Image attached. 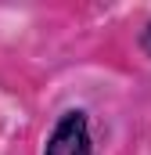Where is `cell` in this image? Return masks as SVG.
I'll return each instance as SVG.
<instances>
[{"label": "cell", "mask_w": 151, "mask_h": 155, "mask_svg": "<svg viewBox=\"0 0 151 155\" xmlns=\"http://www.w3.org/2000/svg\"><path fill=\"white\" fill-rule=\"evenodd\" d=\"M140 51H144V54H151V22L144 25V33H140Z\"/></svg>", "instance_id": "cell-2"}, {"label": "cell", "mask_w": 151, "mask_h": 155, "mask_svg": "<svg viewBox=\"0 0 151 155\" xmlns=\"http://www.w3.org/2000/svg\"><path fill=\"white\" fill-rule=\"evenodd\" d=\"M43 155H97L94 141H90V119L83 108H69L54 123Z\"/></svg>", "instance_id": "cell-1"}]
</instances>
